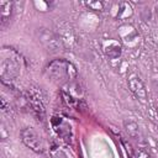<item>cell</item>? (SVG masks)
I'll return each instance as SVG.
<instances>
[{
  "mask_svg": "<svg viewBox=\"0 0 158 158\" xmlns=\"http://www.w3.org/2000/svg\"><path fill=\"white\" fill-rule=\"evenodd\" d=\"M44 73L51 81L59 85L69 83L77 75L74 65L65 59H54L49 62L44 69Z\"/></svg>",
  "mask_w": 158,
  "mask_h": 158,
  "instance_id": "6da1fadb",
  "label": "cell"
},
{
  "mask_svg": "<svg viewBox=\"0 0 158 158\" xmlns=\"http://www.w3.org/2000/svg\"><path fill=\"white\" fill-rule=\"evenodd\" d=\"M20 56L11 48H4L1 49L0 54V77L2 83L6 80L15 79L21 70L20 64Z\"/></svg>",
  "mask_w": 158,
  "mask_h": 158,
  "instance_id": "7a4b0ae2",
  "label": "cell"
},
{
  "mask_svg": "<svg viewBox=\"0 0 158 158\" xmlns=\"http://www.w3.org/2000/svg\"><path fill=\"white\" fill-rule=\"evenodd\" d=\"M36 37H37L38 42L42 44V47L46 49V52H48L51 54L59 53L64 48L62 38L59 37V35H57L52 30H48L44 27L37 28L36 30Z\"/></svg>",
  "mask_w": 158,
  "mask_h": 158,
  "instance_id": "3957f363",
  "label": "cell"
},
{
  "mask_svg": "<svg viewBox=\"0 0 158 158\" xmlns=\"http://www.w3.org/2000/svg\"><path fill=\"white\" fill-rule=\"evenodd\" d=\"M20 136H21V141L22 143L30 148L31 151L36 152V153H42L43 152V141L41 138V136L35 131V128L32 127H25L21 130L20 132Z\"/></svg>",
  "mask_w": 158,
  "mask_h": 158,
  "instance_id": "277c9868",
  "label": "cell"
},
{
  "mask_svg": "<svg viewBox=\"0 0 158 158\" xmlns=\"http://www.w3.org/2000/svg\"><path fill=\"white\" fill-rule=\"evenodd\" d=\"M127 84H128V88L133 93V95L142 102H146L147 100V90H146V86L142 81V79L136 75V74H131L127 79Z\"/></svg>",
  "mask_w": 158,
  "mask_h": 158,
  "instance_id": "5b68a950",
  "label": "cell"
},
{
  "mask_svg": "<svg viewBox=\"0 0 158 158\" xmlns=\"http://www.w3.org/2000/svg\"><path fill=\"white\" fill-rule=\"evenodd\" d=\"M52 125L54 131L57 132V135L59 137H62L64 141H70L72 137V127L68 122H65L63 118H58V117H53L52 118Z\"/></svg>",
  "mask_w": 158,
  "mask_h": 158,
  "instance_id": "8992f818",
  "label": "cell"
},
{
  "mask_svg": "<svg viewBox=\"0 0 158 158\" xmlns=\"http://www.w3.org/2000/svg\"><path fill=\"white\" fill-rule=\"evenodd\" d=\"M118 33L121 36V40L125 43H130L137 38V32H136L135 27L131 25H122L118 28Z\"/></svg>",
  "mask_w": 158,
  "mask_h": 158,
  "instance_id": "52a82bcc",
  "label": "cell"
},
{
  "mask_svg": "<svg viewBox=\"0 0 158 158\" xmlns=\"http://www.w3.org/2000/svg\"><path fill=\"white\" fill-rule=\"evenodd\" d=\"M104 51L106 53V56L110 58V59H116L121 56V44L116 41H109L105 43L104 46Z\"/></svg>",
  "mask_w": 158,
  "mask_h": 158,
  "instance_id": "ba28073f",
  "label": "cell"
},
{
  "mask_svg": "<svg viewBox=\"0 0 158 158\" xmlns=\"http://www.w3.org/2000/svg\"><path fill=\"white\" fill-rule=\"evenodd\" d=\"M12 10V2L10 1H0V23L1 27H5L10 20Z\"/></svg>",
  "mask_w": 158,
  "mask_h": 158,
  "instance_id": "9c48e42d",
  "label": "cell"
},
{
  "mask_svg": "<svg viewBox=\"0 0 158 158\" xmlns=\"http://www.w3.org/2000/svg\"><path fill=\"white\" fill-rule=\"evenodd\" d=\"M125 130L128 133V136H131L132 138H137L139 135V127L135 121H125L123 122Z\"/></svg>",
  "mask_w": 158,
  "mask_h": 158,
  "instance_id": "30bf717a",
  "label": "cell"
},
{
  "mask_svg": "<svg viewBox=\"0 0 158 158\" xmlns=\"http://www.w3.org/2000/svg\"><path fill=\"white\" fill-rule=\"evenodd\" d=\"M123 12H126L127 17L132 15V7L128 2H120L118 4V12H117V17L118 19H123Z\"/></svg>",
  "mask_w": 158,
  "mask_h": 158,
  "instance_id": "8fae6325",
  "label": "cell"
},
{
  "mask_svg": "<svg viewBox=\"0 0 158 158\" xmlns=\"http://www.w3.org/2000/svg\"><path fill=\"white\" fill-rule=\"evenodd\" d=\"M85 5L90 9V10H95V11H102L105 10L106 2L104 1H99V0H94V1H86Z\"/></svg>",
  "mask_w": 158,
  "mask_h": 158,
  "instance_id": "7c38bea8",
  "label": "cell"
},
{
  "mask_svg": "<svg viewBox=\"0 0 158 158\" xmlns=\"http://www.w3.org/2000/svg\"><path fill=\"white\" fill-rule=\"evenodd\" d=\"M49 154H51V158H69L68 154L63 149H60L59 147H56V146H53L49 149Z\"/></svg>",
  "mask_w": 158,
  "mask_h": 158,
  "instance_id": "4fadbf2b",
  "label": "cell"
},
{
  "mask_svg": "<svg viewBox=\"0 0 158 158\" xmlns=\"http://www.w3.org/2000/svg\"><path fill=\"white\" fill-rule=\"evenodd\" d=\"M132 158H152V157L149 156V153H148L146 149L138 148V149H136L135 153L132 154Z\"/></svg>",
  "mask_w": 158,
  "mask_h": 158,
  "instance_id": "5bb4252c",
  "label": "cell"
},
{
  "mask_svg": "<svg viewBox=\"0 0 158 158\" xmlns=\"http://www.w3.org/2000/svg\"><path fill=\"white\" fill-rule=\"evenodd\" d=\"M151 16H152V12H151L149 7H144V9L141 11V17H142V20L149 21V20H151Z\"/></svg>",
  "mask_w": 158,
  "mask_h": 158,
  "instance_id": "9a60e30c",
  "label": "cell"
},
{
  "mask_svg": "<svg viewBox=\"0 0 158 158\" xmlns=\"http://www.w3.org/2000/svg\"><path fill=\"white\" fill-rule=\"evenodd\" d=\"M154 10H156V14H157V16H158V5H156V7H154Z\"/></svg>",
  "mask_w": 158,
  "mask_h": 158,
  "instance_id": "2e32d148",
  "label": "cell"
},
{
  "mask_svg": "<svg viewBox=\"0 0 158 158\" xmlns=\"http://www.w3.org/2000/svg\"><path fill=\"white\" fill-rule=\"evenodd\" d=\"M157 112H158V106H157Z\"/></svg>",
  "mask_w": 158,
  "mask_h": 158,
  "instance_id": "e0dca14e",
  "label": "cell"
}]
</instances>
